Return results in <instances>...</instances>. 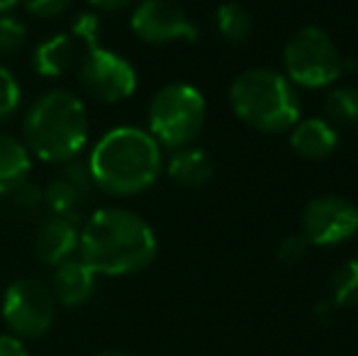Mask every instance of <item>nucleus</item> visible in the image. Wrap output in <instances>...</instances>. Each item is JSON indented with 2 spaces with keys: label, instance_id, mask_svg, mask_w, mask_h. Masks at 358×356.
Returning <instances> with one entry per match:
<instances>
[{
  "label": "nucleus",
  "instance_id": "obj_1",
  "mask_svg": "<svg viewBox=\"0 0 358 356\" xmlns=\"http://www.w3.org/2000/svg\"><path fill=\"white\" fill-rule=\"evenodd\" d=\"M78 252L98 276H132L154 264L159 239L132 210L103 208L83 222Z\"/></svg>",
  "mask_w": 358,
  "mask_h": 356
},
{
  "label": "nucleus",
  "instance_id": "obj_2",
  "mask_svg": "<svg viewBox=\"0 0 358 356\" xmlns=\"http://www.w3.org/2000/svg\"><path fill=\"white\" fill-rule=\"evenodd\" d=\"M85 166L93 188L103 190L105 195L127 198L144 193L156 183L164 169V157L159 142L146 129L122 124L108 129L98 139Z\"/></svg>",
  "mask_w": 358,
  "mask_h": 356
},
{
  "label": "nucleus",
  "instance_id": "obj_3",
  "mask_svg": "<svg viewBox=\"0 0 358 356\" xmlns=\"http://www.w3.org/2000/svg\"><path fill=\"white\" fill-rule=\"evenodd\" d=\"M88 134L90 122L83 100L64 88L39 95L22 120L24 147L47 164L73 162L85 149Z\"/></svg>",
  "mask_w": 358,
  "mask_h": 356
},
{
  "label": "nucleus",
  "instance_id": "obj_4",
  "mask_svg": "<svg viewBox=\"0 0 358 356\" xmlns=\"http://www.w3.org/2000/svg\"><path fill=\"white\" fill-rule=\"evenodd\" d=\"M234 115L249 127L266 134L287 132L300 120V100L283 73L271 69H249L229 86Z\"/></svg>",
  "mask_w": 358,
  "mask_h": 356
},
{
  "label": "nucleus",
  "instance_id": "obj_5",
  "mask_svg": "<svg viewBox=\"0 0 358 356\" xmlns=\"http://www.w3.org/2000/svg\"><path fill=\"white\" fill-rule=\"evenodd\" d=\"M208 105L205 98L190 83H166L154 93L146 110L149 129L146 132L159 142V147L183 149L190 147L195 137L203 132Z\"/></svg>",
  "mask_w": 358,
  "mask_h": 356
},
{
  "label": "nucleus",
  "instance_id": "obj_6",
  "mask_svg": "<svg viewBox=\"0 0 358 356\" xmlns=\"http://www.w3.org/2000/svg\"><path fill=\"white\" fill-rule=\"evenodd\" d=\"M285 73L287 81L305 88L331 86L346 71V59L320 27H302L285 44Z\"/></svg>",
  "mask_w": 358,
  "mask_h": 356
},
{
  "label": "nucleus",
  "instance_id": "obj_7",
  "mask_svg": "<svg viewBox=\"0 0 358 356\" xmlns=\"http://www.w3.org/2000/svg\"><path fill=\"white\" fill-rule=\"evenodd\" d=\"M0 313L10 334L17 339H37L52 329L57 320V300L47 283L37 278H17L8 285Z\"/></svg>",
  "mask_w": 358,
  "mask_h": 356
},
{
  "label": "nucleus",
  "instance_id": "obj_8",
  "mask_svg": "<svg viewBox=\"0 0 358 356\" xmlns=\"http://www.w3.org/2000/svg\"><path fill=\"white\" fill-rule=\"evenodd\" d=\"M80 88L100 103H122L137 90V71L134 66L108 47H88L78 62Z\"/></svg>",
  "mask_w": 358,
  "mask_h": 356
},
{
  "label": "nucleus",
  "instance_id": "obj_9",
  "mask_svg": "<svg viewBox=\"0 0 358 356\" xmlns=\"http://www.w3.org/2000/svg\"><path fill=\"white\" fill-rule=\"evenodd\" d=\"M300 227L312 247H336L358 232V208L341 195H320L302 210Z\"/></svg>",
  "mask_w": 358,
  "mask_h": 356
},
{
  "label": "nucleus",
  "instance_id": "obj_10",
  "mask_svg": "<svg viewBox=\"0 0 358 356\" xmlns=\"http://www.w3.org/2000/svg\"><path fill=\"white\" fill-rule=\"evenodd\" d=\"M129 27L146 44L198 42L200 29L176 0H139Z\"/></svg>",
  "mask_w": 358,
  "mask_h": 356
},
{
  "label": "nucleus",
  "instance_id": "obj_11",
  "mask_svg": "<svg viewBox=\"0 0 358 356\" xmlns=\"http://www.w3.org/2000/svg\"><path fill=\"white\" fill-rule=\"evenodd\" d=\"M95 288H98V273L80 257L66 259L59 266H54L52 293L57 305H64V308L85 305L95 295Z\"/></svg>",
  "mask_w": 358,
  "mask_h": 356
},
{
  "label": "nucleus",
  "instance_id": "obj_12",
  "mask_svg": "<svg viewBox=\"0 0 358 356\" xmlns=\"http://www.w3.org/2000/svg\"><path fill=\"white\" fill-rule=\"evenodd\" d=\"M80 244V229L78 222L69 218H59V215H49L37 229V239H34V249L37 257L49 266H59L66 259H73Z\"/></svg>",
  "mask_w": 358,
  "mask_h": 356
},
{
  "label": "nucleus",
  "instance_id": "obj_13",
  "mask_svg": "<svg viewBox=\"0 0 358 356\" xmlns=\"http://www.w3.org/2000/svg\"><path fill=\"white\" fill-rule=\"evenodd\" d=\"M336 144H339V134L324 118L297 120V124L290 129L292 152L310 162H322V159L331 157Z\"/></svg>",
  "mask_w": 358,
  "mask_h": 356
},
{
  "label": "nucleus",
  "instance_id": "obj_14",
  "mask_svg": "<svg viewBox=\"0 0 358 356\" xmlns=\"http://www.w3.org/2000/svg\"><path fill=\"white\" fill-rule=\"evenodd\" d=\"M80 44L71 34H52L49 39L39 42L32 54V69L44 78H59L78 62Z\"/></svg>",
  "mask_w": 358,
  "mask_h": 356
},
{
  "label": "nucleus",
  "instance_id": "obj_15",
  "mask_svg": "<svg viewBox=\"0 0 358 356\" xmlns=\"http://www.w3.org/2000/svg\"><path fill=\"white\" fill-rule=\"evenodd\" d=\"M32 171V154L22 139L0 134V195H10Z\"/></svg>",
  "mask_w": 358,
  "mask_h": 356
},
{
  "label": "nucleus",
  "instance_id": "obj_16",
  "mask_svg": "<svg viewBox=\"0 0 358 356\" xmlns=\"http://www.w3.org/2000/svg\"><path fill=\"white\" fill-rule=\"evenodd\" d=\"M169 176L185 188H200L213 178V162L203 149H176L169 159Z\"/></svg>",
  "mask_w": 358,
  "mask_h": 356
},
{
  "label": "nucleus",
  "instance_id": "obj_17",
  "mask_svg": "<svg viewBox=\"0 0 358 356\" xmlns=\"http://www.w3.org/2000/svg\"><path fill=\"white\" fill-rule=\"evenodd\" d=\"M215 27L227 44H244L254 32V20L244 5L222 3L215 13Z\"/></svg>",
  "mask_w": 358,
  "mask_h": 356
},
{
  "label": "nucleus",
  "instance_id": "obj_18",
  "mask_svg": "<svg viewBox=\"0 0 358 356\" xmlns=\"http://www.w3.org/2000/svg\"><path fill=\"white\" fill-rule=\"evenodd\" d=\"M85 190H80L78 185L71 183L66 176L54 178L52 183L44 190V203L49 205L52 215H59V218H69L73 222H78V210L85 200Z\"/></svg>",
  "mask_w": 358,
  "mask_h": 356
},
{
  "label": "nucleus",
  "instance_id": "obj_19",
  "mask_svg": "<svg viewBox=\"0 0 358 356\" xmlns=\"http://www.w3.org/2000/svg\"><path fill=\"white\" fill-rule=\"evenodd\" d=\"M324 115L331 127L358 129V88L344 86L324 98Z\"/></svg>",
  "mask_w": 358,
  "mask_h": 356
},
{
  "label": "nucleus",
  "instance_id": "obj_20",
  "mask_svg": "<svg viewBox=\"0 0 358 356\" xmlns=\"http://www.w3.org/2000/svg\"><path fill=\"white\" fill-rule=\"evenodd\" d=\"M331 303L336 308H356L358 305V259H349L334 269L329 278Z\"/></svg>",
  "mask_w": 358,
  "mask_h": 356
},
{
  "label": "nucleus",
  "instance_id": "obj_21",
  "mask_svg": "<svg viewBox=\"0 0 358 356\" xmlns=\"http://www.w3.org/2000/svg\"><path fill=\"white\" fill-rule=\"evenodd\" d=\"M27 37V27L20 17L15 15H3L0 17V57H10L17 54Z\"/></svg>",
  "mask_w": 358,
  "mask_h": 356
},
{
  "label": "nucleus",
  "instance_id": "obj_22",
  "mask_svg": "<svg viewBox=\"0 0 358 356\" xmlns=\"http://www.w3.org/2000/svg\"><path fill=\"white\" fill-rule=\"evenodd\" d=\"M20 100H22V88H20L17 78L13 76L10 69L0 64V122L17 113Z\"/></svg>",
  "mask_w": 358,
  "mask_h": 356
},
{
  "label": "nucleus",
  "instance_id": "obj_23",
  "mask_svg": "<svg viewBox=\"0 0 358 356\" xmlns=\"http://www.w3.org/2000/svg\"><path fill=\"white\" fill-rule=\"evenodd\" d=\"M100 32H103L100 17L95 13H90V10H85V13H78L73 17V22H71V37L78 44H83L85 49L95 47V44H100L98 42Z\"/></svg>",
  "mask_w": 358,
  "mask_h": 356
},
{
  "label": "nucleus",
  "instance_id": "obj_24",
  "mask_svg": "<svg viewBox=\"0 0 358 356\" xmlns=\"http://www.w3.org/2000/svg\"><path fill=\"white\" fill-rule=\"evenodd\" d=\"M307 249H310V244H307V239L302 234H290V237L280 239L278 249H275V257H278L280 264L292 266V264H300L307 257Z\"/></svg>",
  "mask_w": 358,
  "mask_h": 356
},
{
  "label": "nucleus",
  "instance_id": "obj_25",
  "mask_svg": "<svg viewBox=\"0 0 358 356\" xmlns=\"http://www.w3.org/2000/svg\"><path fill=\"white\" fill-rule=\"evenodd\" d=\"M10 198H13V203L20 205V208L34 210L44 200V193H42V188H39V185L32 183V180H24V183H20L17 188L10 193Z\"/></svg>",
  "mask_w": 358,
  "mask_h": 356
},
{
  "label": "nucleus",
  "instance_id": "obj_26",
  "mask_svg": "<svg viewBox=\"0 0 358 356\" xmlns=\"http://www.w3.org/2000/svg\"><path fill=\"white\" fill-rule=\"evenodd\" d=\"M24 5L29 15H37V17H57L62 15L73 0H20Z\"/></svg>",
  "mask_w": 358,
  "mask_h": 356
},
{
  "label": "nucleus",
  "instance_id": "obj_27",
  "mask_svg": "<svg viewBox=\"0 0 358 356\" xmlns=\"http://www.w3.org/2000/svg\"><path fill=\"white\" fill-rule=\"evenodd\" d=\"M0 356H29V352L15 334H0Z\"/></svg>",
  "mask_w": 358,
  "mask_h": 356
},
{
  "label": "nucleus",
  "instance_id": "obj_28",
  "mask_svg": "<svg viewBox=\"0 0 358 356\" xmlns=\"http://www.w3.org/2000/svg\"><path fill=\"white\" fill-rule=\"evenodd\" d=\"M95 10H103V13H115V10H124L129 8L137 0H88Z\"/></svg>",
  "mask_w": 358,
  "mask_h": 356
},
{
  "label": "nucleus",
  "instance_id": "obj_29",
  "mask_svg": "<svg viewBox=\"0 0 358 356\" xmlns=\"http://www.w3.org/2000/svg\"><path fill=\"white\" fill-rule=\"evenodd\" d=\"M20 5V0H0V17L3 15H13V10Z\"/></svg>",
  "mask_w": 358,
  "mask_h": 356
},
{
  "label": "nucleus",
  "instance_id": "obj_30",
  "mask_svg": "<svg viewBox=\"0 0 358 356\" xmlns=\"http://www.w3.org/2000/svg\"><path fill=\"white\" fill-rule=\"evenodd\" d=\"M95 356H129V354H124V352H115V349H110V352H100V354H95Z\"/></svg>",
  "mask_w": 358,
  "mask_h": 356
}]
</instances>
